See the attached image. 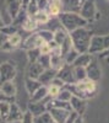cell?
Listing matches in <instances>:
<instances>
[{"instance_id":"obj_1","label":"cell","mask_w":109,"mask_h":123,"mask_svg":"<svg viewBox=\"0 0 109 123\" xmlns=\"http://www.w3.org/2000/svg\"><path fill=\"white\" fill-rule=\"evenodd\" d=\"M65 87L71 92L72 96L80 97L82 100H88L93 97L97 92V83H94V81L90 79H85L75 84L65 85Z\"/></svg>"},{"instance_id":"obj_2","label":"cell","mask_w":109,"mask_h":123,"mask_svg":"<svg viewBox=\"0 0 109 123\" xmlns=\"http://www.w3.org/2000/svg\"><path fill=\"white\" fill-rule=\"evenodd\" d=\"M72 42V47L75 50H77L80 54L82 53H88V48H90V43H91V38H92V33L88 30H86L85 27L77 28L72 32L69 33Z\"/></svg>"},{"instance_id":"obj_3","label":"cell","mask_w":109,"mask_h":123,"mask_svg":"<svg viewBox=\"0 0 109 123\" xmlns=\"http://www.w3.org/2000/svg\"><path fill=\"white\" fill-rule=\"evenodd\" d=\"M58 16H59V20H60L61 27L69 33L77 30V28L86 27V25L88 24L87 20H85L80 14H76V12H64V11H61Z\"/></svg>"},{"instance_id":"obj_4","label":"cell","mask_w":109,"mask_h":123,"mask_svg":"<svg viewBox=\"0 0 109 123\" xmlns=\"http://www.w3.org/2000/svg\"><path fill=\"white\" fill-rule=\"evenodd\" d=\"M109 50V35L103 36H92L88 53L91 55H98Z\"/></svg>"},{"instance_id":"obj_5","label":"cell","mask_w":109,"mask_h":123,"mask_svg":"<svg viewBox=\"0 0 109 123\" xmlns=\"http://www.w3.org/2000/svg\"><path fill=\"white\" fill-rule=\"evenodd\" d=\"M85 69H86L87 79L94 81V83H98V81L101 80V78H102V69L99 67V62H98V59L96 58V55H93L92 60L90 62V64H88Z\"/></svg>"},{"instance_id":"obj_6","label":"cell","mask_w":109,"mask_h":123,"mask_svg":"<svg viewBox=\"0 0 109 123\" xmlns=\"http://www.w3.org/2000/svg\"><path fill=\"white\" fill-rule=\"evenodd\" d=\"M56 78L61 79L65 85L75 84V78H74V67L70 64H64L60 69L56 71Z\"/></svg>"},{"instance_id":"obj_7","label":"cell","mask_w":109,"mask_h":123,"mask_svg":"<svg viewBox=\"0 0 109 123\" xmlns=\"http://www.w3.org/2000/svg\"><path fill=\"white\" fill-rule=\"evenodd\" d=\"M96 12H97V7H96V1L94 0H85L78 14H80L85 20L90 21V20L94 18Z\"/></svg>"},{"instance_id":"obj_8","label":"cell","mask_w":109,"mask_h":123,"mask_svg":"<svg viewBox=\"0 0 109 123\" xmlns=\"http://www.w3.org/2000/svg\"><path fill=\"white\" fill-rule=\"evenodd\" d=\"M16 74L15 67L11 63H4L0 67V85L5 81H10L11 79H14Z\"/></svg>"},{"instance_id":"obj_9","label":"cell","mask_w":109,"mask_h":123,"mask_svg":"<svg viewBox=\"0 0 109 123\" xmlns=\"http://www.w3.org/2000/svg\"><path fill=\"white\" fill-rule=\"evenodd\" d=\"M85 0H61V11L78 14Z\"/></svg>"},{"instance_id":"obj_10","label":"cell","mask_w":109,"mask_h":123,"mask_svg":"<svg viewBox=\"0 0 109 123\" xmlns=\"http://www.w3.org/2000/svg\"><path fill=\"white\" fill-rule=\"evenodd\" d=\"M70 106H71V110L75 112L77 116H81L86 112V108H87V104H86V100H82L80 97H76V96H72L71 100H70Z\"/></svg>"},{"instance_id":"obj_11","label":"cell","mask_w":109,"mask_h":123,"mask_svg":"<svg viewBox=\"0 0 109 123\" xmlns=\"http://www.w3.org/2000/svg\"><path fill=\"white\" fill-rule=\"evenodd\" d=\"M47 112L50 115V117L53 118V121L55 123H64L71 111L63 110V108H49Z\"/></svg>"},{"instance_id":"obj_12","label":"cell","mask_w":109,"mask_h":123,"mask_svg":"<svg viewBox=\"0 0 109 123\" xmlns=\"http://www.w3.org/2000/svg\"><path fill=\"white\" fill-rule=\"evenodd\" d=\"M22 112L16 104H10V111L6 117V122H20L22 118Z\"/></svg>"},{"instance_id":"obj_13","label":"cell","mask_w":109,"mask_h":123,"mask_svg":"<svg viewBox=\"0 0 109 123\" xmlns=\"http://www.w3.org/2000/svg\"><path fill=\"white\" fill-rule=\"evenodd\" d=\"M44 68L38 63V62H33V63L29 64L28 70H27V74L29 79H33V80H38V78L41 76V74L43 73Z\"/></svg>"},{"instance_id":"obj_14","label":"cell","mask_w":109,"mask_h":123,"mask_svg":"<svg viewBox=\"0 0 109 123\" xmlns=\"http://www.w3.org/2000/svg\"><path fill=\"white\" fill-rule=\"evenodd\" d=\"M28 111L31 112V113L36 117L38 116H42L43 113L47 112V106L45 104H42V102H29L28 104Z\"/></svg>"},{"instance_id":"obj_15","label":"cell","mask_w":109,"mask_h":123,"mask_svg":"<svg viewBox=\"0 0 109 123\" xmlns=\"http://www.w3.org/2000/svg\"><path fill=\"white\" fill-rule=\"evenodd\" d=\"M56 76V71L53 70L52 68H48V69H44L43 73L41 74V76L38 78V81L43 85H49L50 81Z\"/></svg>"},{"instance_id":"obj_16","label":"cell","mask_w":109,"mask_h":123,"mask_svg":"<svg viewBox=\"0 0 109 123\" xmlns=\"http://www.w3.org/2000/svg\"><path fill=\"white\" fill-rule=\"evenodd\" d=\"M0 91L3 92V95L6 97H12L16 95V86L11 80L10 81H5L0 85Z\"/></svg>"},{"instance_id":"obj_17","label":"cell","mask_w":109,"mask_h":123,"mask_svg":"<svg viewBox=\"0 0 109 123\" xmlns=\"http://www.w3.org/2000/svg\"><path fill=\"white\" fill-rule=\"evenodd\" d=\"M93 55H91L90 53H82V54H78L77 58L75 59V62L72 63V67H82V68H86L90 62L92 60Z\"/></svg>"},{"instance_id":"obj_18","label":"cell","mask_w":109,"mask_h":123,"mask_svg":"<svg viewBox=\"0 0 109 123\" xmlns=\"http://www.w3.org/2000/svg\"><path fill=\"white\" fill-rule=\"evenodd\" d=\"M45 97H48V90H47V86L42 85L31 95V101L32 102H42Z\"/></svg>"},{"instance_id":"obj_19","label":"cell","mask_w":109,"mask_h":123,"mask_svg":"<svg viewBox=\"0 0 109 123\" xmlns=\"http://www.w3.org/2000/svg\"><path fill=\"white\" fill-rule=\"evenodd\" d=\"M65 64L64 58L61 55H50V60H49V68H52L53 70L58 71L63 65Z\"/></svg>"},{"instance_id":"obj_20","label":"cell","mask_w":109,"mask_h":123,"mask_svg":"<svg viewBox=\"0 0 109 123\" xmlns=\"http://www.w3.org/2000/svg\"><path fill=\"white\" fill-rule=\"evenodd\" d=\"M67 36H69V33L66 32V31H65L63 27H59V28H56V31L54 32V38H53V41H54L58 46H61V43L66 39Z\"/></svg>"},{"instance_id":"obj_21","label":"cell","mask_w":109,"mask_h":123,"mask_svg":"<svg viewBox=\"0 0 109 123\" xmlns=\"http://www.w3.org/2000/svg\"><path fill=\"white\" fill-rule=\"evenodd\" d=\"M34 18V21L37 22V25H43V24H47L49 21V16L48 12L45 11V10H38V11L32 16Z\"/></svg>"},{"instance_id":"obj_22","label":"cell","mask_w":109,"mask_h":123,"mask_svg":"<svg viewBox=\"0 0 109 123\" xmlns=\"http://www.w3.org/2000/svg\"><path fill=\"white\" fill-rule=\"evenodd\" d=\"M37 22L34 21V18L32 16H28L25 18V21L22 22V28L25 31H27V32H32V31H34L37 28Z\"/></svg>"},{"instance_id":"obj_23","label":"cell","mask_w":109,"mask_h":123,"mask_svg":"<svg viewBox=\"0 0 109 123\" xmlns=\"http://www.w3.org/2000/svg\"><path fill=\"white\" fill-rule=\"evenodd\" d=\"M41 86H42V84L39 83L38 80H33V79H29V78L26 80V89H27V91H28L31 95L33 94L37 89L41 87Z\"/></svg>"},{"instance_id":"obj_24","label":"cell","mask_w":109,"mask_h":123,"mask_svg":"<svg viewBox=\"0 0 109 123\" xmlns=\"http://www.w3.org/2000/svg\"><path fill=\"white\" fill-rule=\"evenodd\" d=\"M74 78H75L76 83L87 79V76H86V69L82 68V67H74Z\"/></svg>"},{"instance_id":"obj_25","label":"cell","mask_w":109,"mask_h":123,"mask_svg":"<svg viewBox=\"0 0 109 123\" xmlns=\"http://www.w3.org/2000/svg\"><path fill=\"white\" fill-rule=\"evenodd\" d=\"M80 54L77 52V50H75L74 48L70 50V52H67L63 58H64V62H65V64H70V65H72V63L75 62V59L77 58V55Z\"/></svg>"},{"instance_id":"obj_26","label":"cell","mask_w":109,"mask_h":123,"mask_svg":"<svg viewBox=\"0 0 109 123\" xmlns=\"http://www.w3.org/2000/svg\"><path fill=\"white\" fill-rule=\"evenodd\" d=\"M71 97H72V94H71V92L69 91L66 87H64V89L60 90V92H59V95H58L56 100L63 101V102H70Z\"/></svg>"},{"instance_id":"obj_27","label":"cell","mask_w":109,"mask_h":123,"mask_svg":"<svg viewBox=\"0 0 109 123\" xmlns=\"http://www.w3.org/2000/svg\"><path fill=\"white\" fill-rule=\"evenodd\" d=\"M21 41H22L21 36L17 35V33H14V35H10V36L7 37L6 42L11 46V48H14V47H17V46L21 44Z\"/></svg>"},{"instance_id":"obj_28","label":"cell","mask_w":109,"mask_h":123,"mask_svg":"<svg viewBox=\"0 0 109 123\" xmlns=\"http://www.w3.org/2000/svg\"><path fill=\"white\" fill-rule=\"evenodd\" d=\"M9 111H10V102H7V101L0 102V117L3 118V121H6Z\"/></svg>"},{"instance_id":"obj_29","label":"cell","mask_w":109,"mask_h":123,"mask_svg":"<svg viewBox=\"0 0 109 123\" xmlns=\"http://www.w3.org/2000/svg\"><path fill=\"white\" fill-rule=\"evenodd\" d=\"M60 48H61V54H63V57H64L67 52H70V50L74 48V47H72V42H71V38H70V36H67V37H66V39H65L64 42L61 43Z\"/></svg>"},{"instance_id":"obj_30","label":"cell","mask_w":109,"mask_h":123,"mask_svg":"<svg viewBox=\"0 0 109 123\" xmlns=\"http://www.w3.org/2000/svg\"><path fill=\"white\" fill-rule=\"evenodd\" d=\"M20 9H21V5H20V3H18V1H12L11 4L9 5L7 11H9L10 15H11V17L14 18V17L17 16V14H18V11H20Z\"/></svg>"},{"instance_id":"obj_31","label":"cell","mask_w":109,"mask_h":123,"mask_svg":"<svg viewBox=\"0 0 109 123\" xmlns=\"http://www.w3.org/2000/svg\"><path fill=\"white\" fill-rule=\"evenodd\" d=\"M38 35L41 36V38L44 41L45 43L52 42L53 38H54V32H53V31H49V30H42Z\"/></svg>"},{"instance_id":"obj_32","label":"cell","mask_w":109,"mask_h":123,"mask_svg":"<svg viewBox=\"0 0 109 123\" xmlns=\"http://www.w3.org/2000/svg\"><path fill=\"white\" fill-rule=\"evenodd\" d=\"M34 123H55V122L53 121L50 115H49L48 112H45V113H43L42 116L36 117L34 118Z\"/></svg>"},{"instance_id":"obj_33","label":"cell","mask_w":109,"mask_h":123,"mask_svg":"<svg viewBox=\"0 0 109 123\" xmlns=\"http://www.w3.org/2000/svg\"><path fill=\"white\" fill-rule=\"evenodd\" d=\"M47 90H48V97H50V98H56L61 89L58 87V86H54V85H52V84H49L48 87H47Z\"/></svg>"},{"instance_id":"obj_34","label":"cell","mask_w":109,"mask_h":123,"mask_svg":"<svg viewBox=\"0 0 109 123\" xmlns=\"http://www.w3.org/2000/svg\"><path fill=\"white\" fill-rule=\"evenodd\" d=\"M21 123H34V116L29 111H26L22 115V118L20 121Z\"/></svg>"},{"instance_id":"obj_35","label":"cell","mask_w":109,"mask_h":123,"mask_svg":"<svg viewBox=\"0 0 109 123\" xmlns=\"http://www.w3.org/2000/svg\"><path fill=\"white\" fill-rule=\"evenodd\" d=\"M28 58L29 60H31V63H33V62H37L39 55H41V53H39V50L38 48H34V49H29V52H28Z\"/></svg>"},{"instance_id":"obj_36","label":"cell","mask_w":109,"mask_h":123,"mask_svg":"<svg viewBox=\"0 0 109 123\" xmlns=\"http://www.w3.org/2000/svg\"><path fill=\"white\" fill-rule=\"evenodd\" d=\"M38 50H39V53H41V55H50V52H52V49H50V47H49L48 43L42 44L38 48Z\"/></svg>"},{"instance_id":"obj_37","label":"cell","mask_w":109,"mask_h":123,"mask_svg":"<svg viewBox=\"0 0 109 123\" xmlns=\"http://www.w3.org/2000/svg\"><path fill=\"white\" fill-rule=\"evenodd\" d=\"M50 84L52 85H54V86H58V87H60V89H64L65 87V83L61 80V79H59V78H54L52 81H50Z\"/></svg>"},{"instance_id":"obj_38","label":"cell","mask_w":109,"mask_h":123,"mask_svg":"<svg viewBox=\"0 0 109 123\" xmlns=\"http://www.w3.org/2000/svg\"><path fill=\"white\" fill-rule=\"evenodd\" d=\"M76 117H77V115L75 113L74 111H71V112H70V115L67 116V118L65 119V122H64V123H74V121L76 119Z\"/></svg>"},{"instance_id":"obj_39","label":"cell","mask_w":109,"mask_h":123,"mask_svg":"<svg viewBox=\"0 0 109 123\" xmlns=\"http://www.w3.org/2000/svg\"><path fill=\"white\" fill-rule=\"evenodd\" d=\"M101 58H105V62H107V63H109V50H107V52H104V53H102L101 55H99Z\"/></svg>"},{"instance_id":"obj_40","label":"cell","mask_w":109,"mask_h":123,"mask_svg":"<svg viewBox=\"0 0 109 123\" xmlns=\"http://www.w3.org/2000/svg\"><path fill=\"white\" fill-rule=\"evenodd\" d=\"M74 123H85V122H83V118H82L81 116H77L76 119L74 121Z\"/></svg>"},{"instance_id":"obj_41","label":"cell","mask_w":109,"mask_h":123,"mask_svg":"<svg viewBox=\"0 0 109 123\" xmlns=\"http://www.w3.org/2000/svg\"><path fill=\"white\" fill-rule=\"evenodd\" d=\"M21 3H22V6H27L29 4V0H21Z\"/></svg>"},{"instance_id":"obj_42","label":"cell","mask_w":109,"mask_h":123,"mask_svg":"<svg viewBox=\"0 0 109 123\" xmlns=\"http://www.w3.org/2000/svg\"><path fill=\"white\" fill-rule=\"evenodd\" d=\"M99 17H101V12H99V11H98V10H97V12H96V15H94V18H96V20H98Z\"/></svg>"},{"instance_id":"obj_43","label":"cell","mask_w":109,"mask_h":123,"mask_svg":"<svg viewBox=\"0 0 109 123\" xmlns=\"http://www.w3.org/2000/svg\"><path fill=\"white\" fill-rule=\"evenodd\" d=\"M1 101H5V100H4V95H3V92L0 91V102H1Z\"/></svg>"},{"instance_id":"obj_44","label":"cell","mask_w":109,"mask_h":123,"mask_svg":"<svg viewBox=\"0 0 109 123\" xmlns=\"http://www.w3.org/2000/svg\"><path fill=\"white\" fill-rule=\"evenodd\" d=\"M1 26H4V24H3V21H1V17H0V27Z\"/></svg>"}]
</instances>
